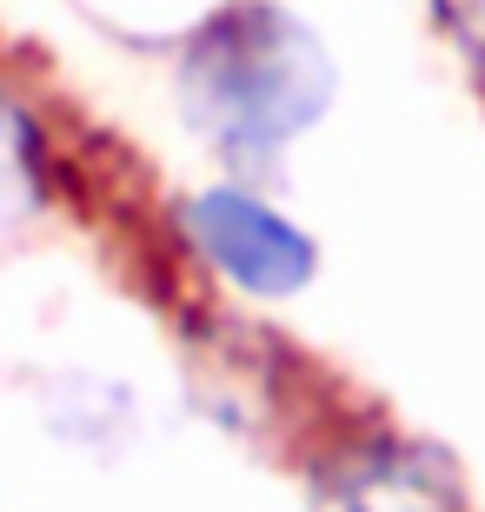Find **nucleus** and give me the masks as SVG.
Here are the masks:
<instances>
[{"mask_svg": "<svg viewBox=\"0 0 485 512\" xmlns=\"http://www.w3.org/2000/svg\"><path fill=\"white\" fill-rule=\"evenodd\" d=\"M187 120L233 160H273L333 107V54L280 0H226L180 54Z\"/></svg>", "mask_w": 485, "mask_h": 512, "instance_id": "nucleus-1", "label": "nucleus"}, {"mask_svg": "<svg viewBox=\"0 0 485 512\" xmlns=\"http://www.w3.org/2000/svg\"><path fill=\"white\" fill-rule=\"evenodd\" d=\"M452 7V27H459V40L472 47V60L485 67V0H446Z\"/></svg>", "mask_w": 485, "mask_h": 512, "instance_id": "nucleus-5", "label": "nucleus"}, {"mask_svg": "<svg viewBox=\"0 0 485 512\" xmlns=\"http://www.w3.org/2000/svg\"><path fill=\"white\" fill-rule=\"evenodd\" d=\"M187 240L220 266L233 286L260 293V300L299 293V286L313 280V266H319L313 240H306L286 213H273L266 200H253V193H240V187L193 193L187 200Z\"/></svg>", "mask_w": 485, "mask_h": 512, "instance_id": "nucleus-2", "label": "nucleus"}, {"mask_svg": "<svg viewBox=\"0 0 485 512\" xmlns=\"http://www.w3.org/2000/svg\"><path fill=\"white\" fill-rule=\"evenodd\" d=\"M313 512H459V486L432 446L373 439V446H353L319 479Z\"/></svg>", "mask_w": 485, "mask_h": 512, "instance_id": "nucleus-3", "label": "nucleus"}, {"mask_svg": "<svg viewBox=\"0 0 485 512\" xmlns=\"http://www.w3.org/2000/svg\"><path fill=\"white\" fill-rule=\"evenodd\" d=\"M40 207V147L14 100L0 94V233H14Z\"/></svg>", "mask_w": 485, "mask_h": 512, "instance_id": "nucleus-4", "label": "nucleus"}]
</instances>
